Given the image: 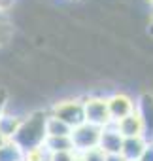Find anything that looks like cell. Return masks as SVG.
<instances>
[{
	"mask_svg": "<svg viewBox=\"0 0 153 161\" xmlns=\"http://www.w3.org/2000/svg\"><path fill=\"white\" fill-rule=\"evenodd\" d=\"M123 144V136L117 133V129L110 123L100 129V138H98V148L106 155H119Z\"/></svg>",
	"mask_w": 153,
	"mask_h": 161,
	"instance_id": "obj_7",
	"label": "cell"
},
{
	"mask_svg": "<svg viewBox=\"0 0 153 161\" xmlns=\"http://www.w3.org/2000/svg\"><path fill=\"white\" fill-rule=\"evenodd\" d=\"M136 114L144 127V138L153 142V91H142L136 99Z\"/></svg>",
	"mask_w": 153,
	"mask_h": 161,
	"instance_id": "obj_6",
	"label": "cell"
},
{
	"mask_svg": "<svg viewBox=\"0 0 153 161\" xmlns=\"http://www.w3.org/2000/svg\"><path fill=\"white\" fill-rule=\"evenodd\" d=\"M149 23H153V8L149 10Z\"/></svg>",
	"mask_w": 153,
	"mask_h": 161,
	"instance_id": "obj_24",
	"label": "cell"
},
{
	"mask_svg": "<svg viewBox=\"0 0 153 161\" xmlns=\"http://www.w3.org/2000/svg\"><path fill=\"white\" fill-rule=\"evenodd\" d=\"M45 118H47V110H44V108L30 110L29 114L23 116L21 125L15 131L12 140L23 152L44 146V142H45Z\"/></svg>",
	"mask_w": 153,
	"mask_h": 161,
	"instance_id": "obj_1",
	"label": "cell"
},
{
	"mask_svg": "<svg viewBox=\"0 0 153 161\" xmlns=\"http://www.w3.org/2000/svg\"><path fill=\"white\" fill-rule=\"evenodd\" d=\"M74 161H85V159H83L80 153H76V155H74Z\"/></svg>",
	"mask_w": 153,
	"mask_h": 161,
	"instance_id": "obj_23",
	"label": "cell"
},
{
	"mask_svg": "<svg viewBox=\"0 0 153 161\" xmlns=\"http://www.w3.org/2000/svg\"><path fill=\"white\" fill-rule=\"evenodd\" d=\"M74 152H53L49 153L47 161H74Z\"/></svg>",
	"mask_w": 153,
	"mask_h": 161,
	"instance_id": "obj_17",
	"label": "cell"
},
{
	"mask_svg": "<svg viewBox=\"0 0 153 161\" xmlns=\"http://www.w3.org/2000/svg\"><path fill=\"white\" fill-rule=\"evenodd\" d=\"M147 140L144 136H132V138H123V144H121V152L119 155L125 159V161H138L144 148H145Z\"/></svg>",
	"mask_w": 153,
	"mask_h": 161,
	"instance_id": "obj_9",
	"label": "cell"
},
{
	"mask_svg": "<svg viewBox=\"0 0 153 161\" xmlns=\"http://www.w3.org/2000/svg\"><path fill=\"white\" fill-rule=\"evenodd\" d=\"M112 125L117 129V133H119L123 138L144 136V127H142V121H140V118H138L136 112L129 114L127 118H123V119H119V121H115V123H112Z\"/></svg>",
	"mask_w": 153,
	"mask_h": 161,
	"instance_id": "obj_8",
	"label": "cell"
},
{
	"mask_svg": "<svg viewBox=\"0 0 153 161\" xmlns=\"http://www.w3.org/2000/svg\"><path fill=\"white\" fill-rule=\"evenodd\" d=\"M8 97H10V93H8L6 86H0V114H2V112H4V108H6Z\"/></svg>",
	"mask_w": 153,
	"mask_h": 161,
	"instance_id": "obj_19",
	"label": "cell"
},
{
	"mask_svg": "<svg viewBox=\"0 0 153 161\" xmlns=\"http://www.w3.org/2000/svg\"><path fill=\"white\" fill-rule=\"evenodd\" d=\"M98 138H100V127L89 125V123H82L78 127H74L70 133V140H72V148L74 153H83L91 148L98 146Z\"/></svg>",
	"mask_w": 153,
	"mask_h": 161,
	"instance_id": "obj_4",
	"label": "cell"
},
{
	"mask_svg": "<svg viewBox=\"0 0 153 161\" xmlns=\"http://www.w3.org/2000/svg\"><path fill=\"white\" fill-rule=\"evenodd\" d=\"M106 103H108V112H110L112 123H115V121L127 118L129 114L136 112V99L127 91L115 89L113 93H110L106 97Z\"/></svg>",
	"mask_w": 153,
	"mask_h": 161,
	"instance_id": "obj_5",
	"label": "cell"
},
{
	"mask_svg": "<svg viewBox=\"0 0 153 161\" xmlns=\"http://www.w3.org/2000/svg\"><path fill=\"white\" fill-rule=\"evenodd\" d=\"M44 146L49 153H53V152H74L70 136H45Z\"/></svg>",
	"mask_w": 153,
	"mask_h": 161,
	"instance_id": "obj_12",
	"label": "cell"
},
{
	"mask_svg": "<svg viewBox=\"0 0 153 161\" xmlns=\"http://www.w3.org/2000/svg\"><path fill=\"white\" fill-rule=\"evenodd\" d=\"M13 38V25L8 19V14H0V46L10 44Z\"/></svg>",
	"mask_w": 153,
	"mask_h": 161,
	"instance_id": "obj_14",
	"label": "cell"
},
{
	"mask_svg": "<svg viewBox=\"0 0 153 161\" xmlns=\"http://www.w3.org/2000/svg\"><path fill=\"white\" fill-rule=\"evenodd\" d=\"M47 112L51 116L59 118L61 121H64L70 129L83 123V101H82V97L68 95L64 99H59L51 104V108Z\"/></svg>",
	"mask_w": 153,
	"mask_h": 161,
	"instance_id": "obj_2",
	"label": "cell"
},
{
	"mask_svg": "<svg viewBox=\"0 0 153 161\" xmlns=\"http://www.w3.org/2000/svg\"><path fill=\"white\" fill-rule=\"evenodd\" d=\"M144 2H145V4H149V6L153 8V0H144Z\"/></svg>",
	"mask_w": 153,
	"mask_h": 161,
	"instance_id": "obj_25",
	"label": "cell"
},
{
	"mask_svg": "<svg viewBox=\"0 0 153 161\" xmlns=\"http://www.w3.org/2000/svg\"><path fill=\"white\" fill-rule=\"evenodd\" d=\"M106 161H125L121 155H108V159Z\"/></svg>",
	"mask_w": 153,
	"mask_h": 161,
	"instance_id": "obj_21",
	"label": "cell"
},
{
	"mask_svg": "<svg viewBox=\"0 0 153 161\" xmlns=\"http://www.w3.org/2000/svg\"><path fill=\"white\" fill-rule=\"evenodd\" d=\"M15 6V0H0V14H10Z\"/></svg>",
	"mask_w": 153,
	"mask_h": 161,
	"instance_id": "obj_20",
	"label": "cell"
},
{
	"mask_svg": "<svg viewBox=\"0 0 153 161\" xmlns=\"http://www.w3.org/2000/svg\"><path fill=\"white\" fill-rule=\"evenodd\" d=\"M138 161H153V142H147Z\"/></svg>",
	"mask_w": 153,
	"mask_h": 161,
	"instance_id": "obj_18",
	"label": "cell"
},
{
	"mask_svg": "<svg viewBox=\"0 0 153 161\" xmlns=\"http://www.w3.org/2000/svg\"><path fill=\"white\" fill-rule=\"evenodd\" d=\"M49 159V152L45 150V146H38L34 150L25 152V159L23 161H47Z\"/></svg>",
	"mask_w": 153,
	"mask_h": 161,
	"instance_id": "obj_15",
	"label": "cell"
},
{
	"mask_svg": "<svg viewBox=\"0 0 153 161\" xmlns=\"http://www.w3.org/2000/svg\"><path fill=\"white\" fill-rule=\"evenodd\" d=\"M82 101H83V121L85 123L100 127V129L112 123L106 97H100V95H83Z\"/></svg>",
	"mask_w": 153,
	"mask_h": 161,
	"instance_id": "obj_3",
	"label": "cell"
},
{
	"mask_svg": "<svg viewBox=\"0 0 153 161\" xmlns=\"http://www.w3.org/2000/svg\"><path fill=\"white\" fill-rule=\"evenodd\" d=\"M21 119H23V114H17V112H12V110L4 108V112L0 114V133L12 140L15 131L21 125Z\"/></svg>",
	"mask_w": 153,
	"mask_h": 161,
	"instance_id": "obj_10",
	"label": "cell"
},
{
	"mask_svg": "<svg viewBox=\"0 0 153 161\" xmlns=\"http://www.w3.org/2000/svg\"><path fill=\"white\" fill-rule=\"evenodd\" d=\"M8 140H10V138H6V136H4L2 133H0V146H4V144H6Z\"/></svg>",
	"mask_w": 153,
	"mask_h": 161,
	"instance_id": "obj_22",
	"label": "cell"
},
{
	"mask_svg": "<svg viewBox=\"0 0 153 161\" xmlns=\"http://www.w3.org/2000/svg\"><path fill=\"white\" fill-rule=\"evenodd\" d=\"M70 133H72V129L64 121H61L59 118H55V116H51L47 112V118H45V136H70Z\"/></svg>",
	"mask_w": 153,
	"mask_h": 161,
	"instance_id": "obj_11",
	"label": "cell"
},
{
	"mask_svg": "<svg viewBox=\"0 0 153 161\" xmlns=\"http://www.w3.org/2000/svg\"><path fill=\"white\" fill-rule=\"evenodd\" d=\"M23 159L25 152L13 140H8L4 146H0V161H23Z\"/></svg>",
	"mask_w": 153,
	"mask_h": 161,
	"instance_id": "obj_13",
	"label": "cell"
},
{
	"mask_svg": "<svg viewBox=\"0 0 153 161\" xmlns=\"http://www.w3.org/2000/svg\"><path fill=\"white\" fill-rule=\"evenodd\" d=\"M85 161H106L108 159V155L97 146V148H91V150H87V152H83V153H80Z\"/></svg>",
	"mask_w": 153,
	"mask_h": 161,
	"instance_id": "obj_16",
	"label": "cell"
}]
</instances>
